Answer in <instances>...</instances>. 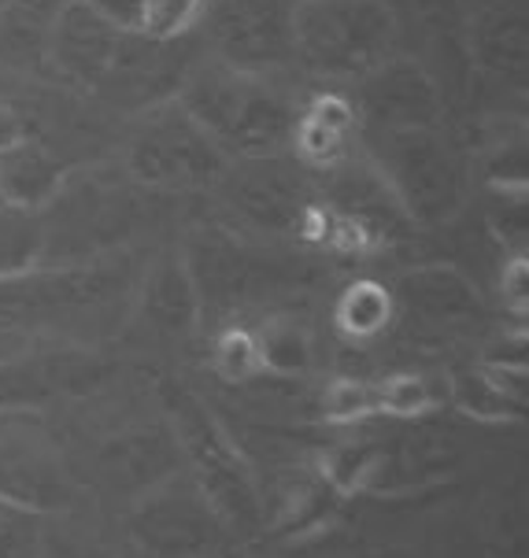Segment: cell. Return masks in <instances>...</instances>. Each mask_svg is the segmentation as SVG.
I'll return each mask as SVG.
<instances>
[{
  "label": "cell",
  "instance_id": "5b68a950",
  "mask_svg": "<svg viewBox=\"0 0 529 558\" xmlns=\"http://www.w3.org/2000/svg\"><path fill=\"white\" fill-rule=\"evenodd\" d=\"M212 60L233 71L281 78L297 68L292 52V0H212L204 12Z\"/></svg>",
  "mask_w": 529,
  "mask_h": 558
},
{
  "label": "cell",
  "instance_id": "30bf717a",
  "mask_svg": "<svg viewBox=\"0 0 529 558\" xmlns=\"http://www.w3.org/2000/svg\"><path fill=\"white\" fill-rule=\"evenodd\" d=\"M212 0H145L137 19V34L153 45H175L204 23Z\"/></svg>",
  "mask_w": 529,
  "mask_h": 558
},
{
  "label": "cell",
  "instance_id": "8992f818",
  "mask_svg": "<svg viewBox=\"0 0 529 558\" xmlns=\"http://www.w3.org/2000/svg\"><path fill=\"white\" fill-rule=\"evenodd\" d=\"M371 148L404 201L430 207L459 193V163L441 126L371 130Z\"/></svg>",
  "mask_w": 529,
  "mask_h": 558
},
{
  "label": "cell",
  "instance_id": "4fadbf2b",
  "mask_svg": "<svg viewBox=\"0 0 529 558\" xmlns=\"http://www.w3.org/2000/svg\"><path fill=\"white\" fill-rule=\"evenodd\" d=\"M37 8V12H45V0H0V8Z\"/></svg>",
  "mask_w": 529,
  "mask_h": 558
},
{
  "label": "cell",
  "instance_id": "277c9868",
  "mask_svg": "<svg viewBox=\"0 0 529 558\" xmlns=\"http://www.w3.org/2000/svg\"><path fill=\"white\" fill-rule=\"evenodd\" d=\"M127 159L141 182L164 189L212 185L230 167L219 145L185 116L178 100L148 104V111L130 130Z\"/></svg>",
  "mask_w": 529,
  "mask_h": 558
},
{
  "label": "cell",
  "instance_id": "8fae6325",
  "mask_svg": "<svg viewBox=\"0 0 529 558\" xmlns=\"http://www.w3.org/2000/svg\"><path fill=\"white\" fill-rule=\"evenodd\" d=\"M97 15H104L108 23H116L119 31L137 34V19H141V4L145 0H86Z\"/></svg>",
  "mask_w": 529,
  "mask_h": 558
},
{
  "label": "cell",
  "instance_id": "6da1fadb",
  "mask_svg": "<svg viewBox=\"0 0 529 558\" xmlns=\"http://www.w3.org/2000/svg\"><path fill=\"white\" fill-rule=\"evenodd\" d=\"M175 100L185 116L219 145V153L241 159H267L289 148L300 104L281 78H260L207 60L178 82Z\"/></svg>",
  "mask_w": 529,
  "mask_h": 558
},
{
  "label": "cell",
  "instance_id": "3957f363",
  "mask_svg": "<svg viewBox=\"0 0 529 558\" xmlns=\"http://www.w3.org/2000/svg\"><path fill=\"white\" fill-rule=\"evenodd\" d=\"M167 45H153L141 34L119 31L97 15L86 0H63L49 19L45 37V63L56 78H63L74 89L111 93L122 82H141L153 74L156 52Z\"/></svg>",
  "mask_w": 529,
  "mask_h": 558
},
{
  "label": "cell",
  "instance_id": "9c48e42d",
  "mask_svg": "<svg viewBox=\"0 0 529 558\" xmlns=\"http://www.w3.org/2000/svg\"><path fill=\"white\" fill-rule=\"evenodd\" d=\"M60 189H63V167L41 141L26 134L0 153V196L4 201L37 207L52 201Z\"/></svg>",
  "mask_w": 529,
  "mask_h": 558
},
{
  "label": "cell",
  "instance_id": "ba28073f",
  "mask_svg": "<svg viewBox=\"0 0 529 558\" xmlns=\"http://www.w3.org/2000/svg\"><path fill=\"white\" fill-rule=\"evenodd\" d=\"M352 134H359V116L352 97H345V93H318L308 104H300L289 148L304 167L329 170L345 163Z\"/></svg>",
  "mask_w": 529,
  "mask_h": 558
},
{
  "label": "cell",
  "instance_id": "7a4b0ae2",
  "mask_svg": "<svg viewBox=\"0 0 529 558\" xmlns=\"http://www.w3.org/2000/svg\"><path fill=\"white\" fill-rule=\"evenodd\" d=\"M292 52L315 78L363 82L396 56V15L385 0H300Z\"/></svg>",
  "mask_w": 529,
  "mask_h": 558
},
{
  "label": "cell",
  "instance_id": "52a82bcc",
  "mask_svg": "<svg viewBox=\"0 0 529 558\" xmlns=\"http://www.w3.org/2000/svg\"><path fill=\"white\" fill-rule=\"evenodd\" d=\"M356 116L359 134L371 130H411V126H437L441 104L437 89L426 71L411 60H393L363 82H356Z\"/></svg>",
  "mask_w": 529,
  "mask_h": 558
},
{
  "label": "cell",
  "instance_id": "7c38bea8",
  "mask_svg": "<svg viewBox=\"0 0 529 558\" xmlns=\"http://www.w3.org/2000/svg\"><path fill=\"white\" fill-rule=\"evenodd\" d=\"M31 130H26V119L19 116L12 104L0 100V153H4L8 145H15L19 137H26Z\"/></svg>",
  "mask_w": 529,
  "mask_h": 558
},
{
  "label": "cell",
  "instance_id": "5bb4252c",
  "mask_svg": "<svg viewBox=\"0 0 529 558\" xmlns=\"http://www.w3.org/2000/svg\"><path fill=\"white\" fill-rule=\"evenodd\" d=\"M292 4H300V0H292Z\"/></svg>",
  "mask_w": 529,
  "mask_h": 558
}]
</instances>
